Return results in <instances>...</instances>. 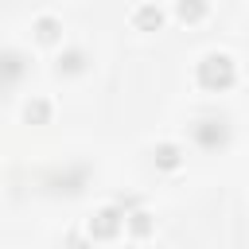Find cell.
Instances as JSON below:
<instances>
[{"label":"cell","instance_id":"30bf717a","mask_svg":"<svg viewBox=\"0 0 249 249\" xmlns=\"http://www.w3.org/2000/svg\"><path fill=\"white\" fill-rule=\"evenodd\" d=\"M206 12H210L206 0H175V16H179L183 23H202Z\"/></svg>","mask_w":249,"mask_h":249},{"label":"cell","instance_id":"7a4b0ae2","mask_svg":"<svg viewBox=\"0 0 249 249\" xmlns=\"http://www.w3.org/2000/svg\"><path fill=\"white\" fill-rule=\"evenodd\" d=\"M191 140H195L202 152H222V148H230L233 128H230L226 117H218V113H202V117L191 121Z\"/></svg>","mask_w":249,"mask_h":249},{"label":"cell","instance_id":"6da1fadb","mask_svg":"<svg viewBox=\"0 0 249 249\" xmlns=\"http://www.w3.org/2000/svg\"><path fill=\"white\" fill-rule=\"evenodd\" d=\"M195 82H198L206 93H226V89L237 82V62H233L226 51H206V54L195 62Z\"/></svg>","mask_w":249,"mask_h":249},{"label":"cell","instance_id":"277c9868","mask_svg":"<svg viewBox=\"0 0 249 249\" xmlns=\"http://www.w3.org/2000/svg\"><path fill=\"white\" fill-rule=\"evenodd\" d=\"M27 74V54L16 47H0V89H12Z\"/></svg>","mask_w":249,"mask_h":249},{"label":"cell","instance_id":"52a82bcc","mask_svg":"<svg viewBox=\"0 0 249 249\" xmlns=\"http://www.w3.org/2000/svg\"><path fill=\"white\" fill-rule=\"evenodd\" d=\"M132 27L136 31H160L163 27V8L160 4H136L132 8Z\"/></svg>","mask_w":249,"mask_h":249},{"label":"cell","instance_id":"8fae6325","mask_svg":"<svg viewBox=\"0 0 249 249\" xmlns=\"http://www.w3.org/2000/svg\"><path fill=\"white\" fill-rule=\"evenodd\" d=\"M51 113H54V109H51L47 97H31V101L23 105V121H27V124H47Z\"/></svg>","mask_w":249,"mask_h":249},{"label":"cell","instance_id":"8992f818","mask_svg":"<svg viewBox=\"0 0 249 249\" xmlns=\"http://www.w3.org/2000/svg\"><path fill=\"white\" fill-rule=\"evenodd\" d=\"M152 160H156V167H160V171H179L187 156H183V148H179L175 140H160V144L152 148Z\"/></svg>","mask_w":249,"mask_h":249},{"label":"cell","instance_id":"ba28073f","mask_svg":"<svg viewBox=\"0 0 249 249\" xmlns=\"http://www.w3.org/2000/svg\"><path fill=\"white\" fill-rule=\"evenodd\" d=\"M89 66V58H86V51L82 47H66L58 58H54V70L62 74V78H74V74H82Z\"/></svg>","mask_w":249,"mask_h":249},{"label":"cell","instance_id":"3957f363","mask_svg":"<svg viewBox=\"0 0 249 249\" xmlns=\"http://www.w3.org/2000/svg\"><path fill=\"white\" fill-rule=\"evenodd\" d=\"M124 233V210L113 202V206H97L86 222V237L89 241H113Z\"/></svg>","mask_w":249,"mask_h":249},{"label":"cell","instance_id":"5b68a950","mask_svg":"<svg viewBox=\"0 0 249 249\" xmlns=\"http://www.w3.org/2000/svg\"><path fill=\"white\" fill-rule=\"evenodd\" d=\"M31 31H35V43H43V47H58V43H62V19L51 16V12L35 16Z\"/></svg>","mask_w":249,"mask_h":249},{"label":"cell","instance_id":"9c48e42d","mask_svg":"<svg viewBox=\"0 0 249 249\" xmlns=\"http://www.w3.org/2000/svg\"><path fill=\"white\" fill-rule=\"evenodd\" d=\"M124 230H128L132 237H148V233L156 230V218H152L148 210H140V206H136V210H128V214H124Z\"/></svg>","mask_w":249,"mask_h":249}]
</instances>
